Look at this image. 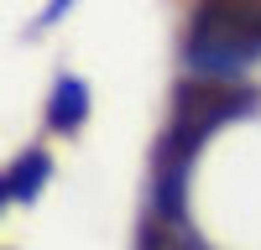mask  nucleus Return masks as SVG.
I'll return each mask as SVG.
<instances>
[{"label":"nucleus","instance_id":"obj_1","mask_svg":"<svg viewBox=\"0 0 261 250\" xmlns=\"http://www.w3.org/2000/svg\"><path fill=\"white\" fill-rule=\"evenodd\" d=\"M261 63V0H204L183 42L188 78H241Z\"/></svg>","mask_w":261,"mask_h":250},{"label":"nucleus","instance_id":"obj_2","mask_svg":"<svg viewBox=\"0 0 261 250\" xmlns=\"http://www.w3.org/2000/svg\"><path fill=\"white\" fill-rule=\"evenodd\" d=\"M84 115H89V89H84V78L63 73V78L53 83V99H47V125L68 136V131L84 125Z\"/></svg>","mask_w":261,"mask_h":250},{"label":"nucleus","instance_id":"obj_3","mask_svg":"<svg viewBox=\"0 0 261 250\" xmlns=\"http://www.w3.org/2000/svg\"><path fill=\"white\" fill-rule=\"evenodd\" d=\"M47 172H53V157L47 151H21L16 167H11V177H6V198L11 203H32L42 193V182H47Z\"/></svg>","mask_w":261,"mask_h":250},{"label":"nucleus","instance_id":"obj_4","mask_svg":"<svg viewBox=\"0 0 261 250\" xmlns=\"http://www.w3.org/2000/svg\"><path fill=\"white\" fill-rule=\"evenodd\" d=\"M68 6H73V0H53V6L42 11V21H37V26H53V21H63V16H68Z\"/></svg>","mask_w":261,"mask_h":250}]
</instances>
